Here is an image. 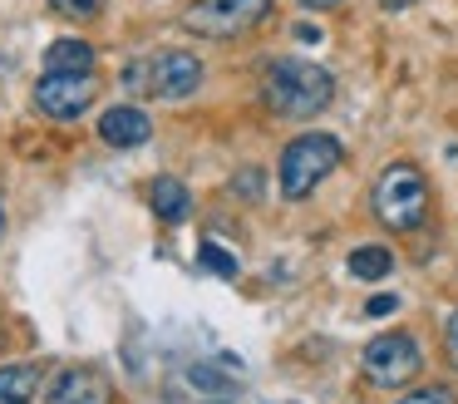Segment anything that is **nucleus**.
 Wrapping results in <instances>:
<instances>
[{
	"instance_id": "obj_1",
	"label": "nucleus",
	"mask_w": 458,
	"mask_h": 404,
	"mask_svg": "<svg viewBox=\"0 0 458 404\" xmlns=\"http://www.w3.org/2000/svg\"><path fill=\"white\" fill-rule=\"evenodd\" d=\"M261 99L276 118H316L335 99V79L316 59H271L261 74Z\"/></svg>"
},
{
	"instance_id": "obj_2",
	"label": "nucleus",
	"mask_w": 458,
	"mask_h": 404,
	"mask_svg": "<svg viewBox=\"0 0 458 404\" xmlns=\"http://www.w3.org/2000/svg\"><path fill=\"white\" fill-rule=\"evenodd\" d=\"M340 158H345V148H340L335 133H301V138H291V143L281 148V168H276L281 197H286V202H306V197L340 168Z\"/></svg>"
},
{
	"instance_id": "obj_3",
	"label": "nucleus",
	"mask_w": 458,
	"mask_h": 404,
	"mask_svg": "<svg viewBox=\"0 0 458 404\" xmlns=\"http://www.w3.org/2000/svg\"><path fill=\"white\" fill-rule=\"evenodd\" d=\"M369 202H375V217L389 232H419L428 222V177L414 163H389L375 177Z\"/></svg>"
},
{
	"instance_id": "obj_4",
	"label": "nucleus",
	"mask_w": 458,
	"mask_h": 404,
	"mask_svg": "<svg viewBox=\"0 0 458 404\" xmlns=\"http://www.w3.org/2000/svg\"><path fill=\"white\" fill-rule=\"evenodd\" d=\"M202 84V59L192 49H158L148 59L129 64V89L148 99H188Z\"/></svg>"
},
{
	"instance_id": "obj_5",
	"label": "nucleus",
	"mask_w": 458,
	"mask_h": 404,
	"mask_svg": "<svg viewBox=\"0 0 458 404\" xmlns=\"http://www.w3.org/2000/svg\"><path fill=\"white\" fill-rule=\"evenodd\" d=\"M271 15V0H192L182 10V30L198 39H237Z\"/></svg>"
},
{
	"instance_id": "obj_6",
	"label": "nucleus",
	"mask_w": 458,
	"mask_h": 404,
	"mask_svg": "<svg viewBox=\"0 0 458 404\" xmlns=\"http://www.w3.org/2000/svg\"><path fill=\"white\" fill-rule=\"evenodd\" d=\"M360 370L375 390H404L419 370H424V355H419V340L409 331H385L365 345L360 355Z\"/></svg>"
},
{
	"instance_id": "obj_7",
	"label": "nucleus",
	"mask_w": 458,
	"mask_h": 404,
	"mask_svg": "<svg viewBox=\"0 0 458 404\" xmlns=\"http://www.w3.org/2000/svg\"><path fill=\"white\" fill-rule=\"evenodd\" d=\"M94 94H99V79L94 74H45L40 84H35V108H40L45 118L70 124V118H80L84 108L94 104Z\"/></svg>"
},
{
	"instance_id": "obj_8",
	"label": "nucleus",
	"mask_w": 458,
	"mask_h": 404,
	"mask_svg": "<svg viewBox=\"0 0 458 404\" xmlns=\"http://www.w3.org/2000/svg\"><path fill=\"white\" fill-rule=\"evenodd\" d=\"M50 404H114V384L94 365H70L50 384Z\"/></svg>"
},
{
	"instance_id": "obj_9",
	"label": "nucleus",
	"mask_w": 458,
	"mask_h": 404,
	"mask_svg": "<svg viewBox=\"0 0 458 404\" xmlns=\"http://www.w3.org/2000/svg\"><path fill=\"white\" fill-rule=\"evenodd\" d=\"M99 138H104L109 148H139V143H148V138H153V118L143 114V108H133V104L104 108Z\"/></svg>"
},
{
	"instance_id": "obj_10",
	"label": "nucleus",
	"mask_w": 458,
	"mask_h": 404,
	"mask_svg": "<svg viewBox=\"0 0 458 404\" xmlns=\"http://www.w3.org/2000/svg\"><path fill=\"white\" fill-rule=\"evenodd\" d=\"M45 74H94V45L80 35H64L45 49Z\"/></svg>"
},
{
	"instance_id": "obj_11",
	"label": "nucleus",
	"mask_w": 458,
	"mask_h": 404,
	"mask_svg": "<svg viewBox=\"0 0 458 404\" xmlns=\"http://www.w3.org/2000/svg\"><path fill=\"white\" fill-rule=\"evenodd\" d=\"M40 380H45L40 365H5L0 370V404H30Z\"/></svg>"
},
{
	"instance_id": "obj_12",
	"label": "nucleus",
	"mask_w": 458,
	"mask_h": 404,
	"mask_svg": "<svg viewBox=\"0 0 458 404\" xmlns=\"http://www.w3.org/2000/svg\"><path fill=\"white\" fill-rule=\"evenodd\" d=\"M148 202H153V212H158L163 222H182V217H188V207H192V197H188V187H182L178 177H153Z\"/></svg>"
},
{
	"instance_id": "obj_13",
	"label": "nucleus",
	"mask_w": 458,
	"mask_h": 404,
	"mask_svg": "<svg viewBox=\"0 0 458 404\" xmlns=\"http://www.w3.org/2000/svg\"><path fill=\"white\" fill-rule=\"evenodd\" d=\"M389 271H394V252L389 246H355L350 252V276H360V281H385Z\"/></svg>"
},
{
	"instance_id": "obj_14",
	"label": "nucleus",
	"mask_w": 458,
	"mask_h": 404,
	"mask_svg": "<svg viewBox=\"0 0 458 404\" xmlns=\"http://www.w3.org/2000/svg\"><path fill=\"white\" fill-rule=\"evenodd\" d=\"M198 262L208 266L212 276H227V281L242 271V266H237V256H232V252H222L217 242H202V246H198Z\"/></svg>"
},
{
	"instance_id": "obj_15",
	"label": "nucleus",
	"mask_w": 458,
	"mask_h": 404,
	"mask_svg": "<svg viewBox=\"0 0 458 404\" xmlns=\"http://www.w3.org/2000/svg\"><path fill=\"white\" fill-rule=\"evenodd\" d=\"M188 380H192V390H202V394H237V384L222 380L217 370H208V365H188Z\"/></svg>"
},
{
	"instance_id": "obj_16",
	"label": "nucleus",
	"mask_w": 458,
	"mask_h": 404,
	"mask_svg": "<svg viewBox=\"0 0 458 404\" xmlns=\"http://www.w3.org/2000/svg\"><path fill=\"white\" fill-rule=\"evenodd\" d=\"M99 5H104V0H50V10H55V15H64V20H94V15H99Z\"/></svg>"
},
{
	"instance_id": "obj_17",
	"label": "nucleus",
	"mask_w": 458,
	"mask_h": 404,
	"mask_svg": "<svg viewBox=\"0 0 458 404\" xmlns=\"http://www.w3.org/2000/svg\"><path fill=\"white\" fill-rule=\"evenodd\" d=\"M261 183H267V177H261V168H242V173L232 177V193L247 197V202H261Z\"/></svg>"
},
{
	"instance_id": "obj_18",
	"label": "nucleus",
	"mask_w": 458,
	"mask_h": 404,
	"mask_svg": "<svg viewBox=\"0 0 458 404\" xmlns=\"http://www.w3.org/2000/svg\"><path fill=\"white\" fill-rule=\"evenodd\" d=\"M399 404H458V394H454V390H444V384H428V390L404 394Z\"/></svg>"
},
{
	"instance_id": "obj_19",
	"label": "nucleus",
	"mask_w": 458,
	"mask_h": 404,
	"mask_svg": "<svg viewBox=\"0 0 458 404\" xmlns=\"http://www.w3.org/2000/svg\"><path fill=\"white\" fill-rule=\"evenodd\" d=\"M444 345H448V360H454V370H458V311L448 315V325H444Z\"/></svg>"
},
{
	"instance_id": "obj_20",
	"label": "nucleus",
	"mask_w": 458,
	"mask_h": 404,
	"mask_svg": "<svg viewBox=\"0 0 458 404\" xmlns=\"http://www.w3.org/2000/svg\"><path fill=\"white\" fill-rule=\"evenodd\" d=\"M394 305H399L394 296H369V301H365V311H369V315H389Z\"/></svg>"
},
{
	"instance_id": "obj_21",
	"label": "nucleus",
	"mask_w": 458,
	"mask_h": 404,
	"mask_svg": "<svg viewBox=\"0 0 458 404\" xmlns=\"http://www.w3.org/2000/svg\"><path fill=\"white\" fill-rule=\"evenodd\" d=\"M296 5H306V10H335L340 0H296Z\"/></svg>"
},
{
	"instance_id": "obj_22",
	"label": "nucleus",
	"mask_w": 458,
	"mask_h": 404,
	"mask_svg": "<svg viewBox=\"0 0 458 404\" xmlns=\"http://www.w3.org/2000/svg\"><path fill=\"white\" fill-rule=\"evenodd\" d=\"M296 35L306 39V45H316V39H320V30H316V25H296Z\"/></svg>"
},
{
	"instance_id": "obj_23",
	"label": "nucleus",
	"mask_w": 458,
	"mask_h": 404,
	"mask_svg": "<svg viewBox=\"0 0 458 404\" xmlns=\"http://www.w3.org/2000/svg\"><path fill=\"white\" fill-rule=\"evenodd\" d=\"M385 10H409V5H419V0H379Z\"/></svg>"
},
{
	"instance_id": "obj_24",
	"label": "nucleus",
	"mask_w": 458,
	"mask_h": 404,
	"mask_svg": "<svg viewBox=\"0 0 458 404\" xmlns=\"http://www.w3.org/2000/svg\"><path fill=\"white\" fill-rule=\"evenodd\" d=\"M0 242H5V202H0Z\"/></svg>"
}]
</instances>
